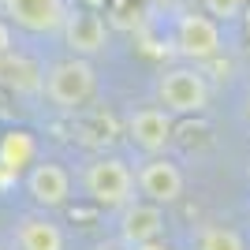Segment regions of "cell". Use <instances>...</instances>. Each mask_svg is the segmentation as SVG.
Wrapping results in <instances>:
<instances>
[{
    "label": "cell",
    "instance_id": "cell-11",
    "mask_svg": "<svg viewBox=\"0 0 250 250\" xmlns=\"http://www.w3.org/2000/svg\"><path fill=\"white\" fill-rule=\"evenodd\" d=\"M15 247L19 250H63V231L49 217H19L15 224Z\"/></svg>",
    "mask_w": 250,
    "mask_h": 250
},
{
    "label": "cell",
    "instance_id": "cell-2",
    "mask_svg": "<svg viewBox=\"0 0 250 250\" xmlns=\"http://www.w3.org/2000/svg\"><path fill=\"white\" fill-rule=\"evenodd\" d=\"M157 104L172 116H202L209 108V83L194 67H172L157 83Z\"/></svg>",
    "mask_w": 250,
    "mask_h": 250
},
{
    "label": "cell",
    "instance_id": "cell-17",
    "mask_svg": "<svg viewBox=\"0 0 250 250\" xmlns=\"http://www.w3.org/2000/svg\"><path fill=\"white\" fill-rule=\"evenodd\" d=\"M243 30H247V42H250V4L243 8Z\"/></svg>",
    "mask_w": 250,
    "mask_h": 250
},
{
    "label": "cell",
    "instance_id": "cell-19",
    "mask_svg": "<svg viewBox=\"0 0 250 250\" xmlns=\"http://www.w3.org/2000/svg\"><path fill=\"white\" fill-rule=\"evenodd\" d=\"M97 250H116V247H97Z\"/></svg>",
    "mask_w": 250,
    "mask_h": 250
},
{
    "label": "cell",
    "instance_id": "cell-16",
    "mask_svg": "<svg viewBox=\"0 0 250 250\" xmlns=\"http://www.w3.org/2000/svg\"><path fill=\"white\" fill-rule=\"evenodd\" d=\"M135 250H172L165 239H153V243H142V247H135Z\"/></svg>",
    "mask_w": 250,
    "mask_h": 250
},
{
    "label": "cell",
    "instance_id": "cell-3",
    "mask_svg": "<svg viewBox=\"0 0 250 250\" xmlns=\"http://www.w3.org/2000/svg\"><path fill=\"white\" fill-rule=\"evenodd\" d=\"M97 75L90 67L86 56H71V60H60L49 67V79H45V97H49L56 108H79L83 101L94 97Z\"/></svg>",
    "mask_w": 250,
    "mask_h": 250
},
{
    "label": "cell",
    "instance_id": "cell-7",
    "mask_svg": "<svg viewBox=\"0 0 250 250\" xmlns=\"http://www.w3.org/2000/svg\"><path fill=\"white\" fill-rule=\"evenodd\" d=\"M127 135H131V142H135L138 149H146L149 157L165 153L172 135H176L172 112L161 108V104H157V108H138V112H131V120H127Z\"/></svg>",
    "mask_w": 250,
    "mask_h": 250
},
{
    "label": "cell",
    "instance_id": "cell-15",
    "mask_svg": "<svg viewBox=\"0 0 250 250\" xmlns=\"http://www.w3.org/2000/svg\"><path fill=\"white\" fill-rule=\"evenodd\" d=\"M4 52H11V26L0 19V56H4Z\"/></svg>",
    "mask_w": 250,
    "mask_h": 250
},
{
    "label": "cell",
    "instance_id": "cell-8",
    "mask_svg": "<svg viewBox=\"0 0 250 250\" xmlns=\"http://www.w3.org/2000/svg\"><path fill=\"white\" fill-rule=\"evenodd\" d=\"M120 239L124 247H142V243L165 239V209L157 202H127L124 217H120Z\"/></svg>",
    "mask_w": 250,
    "mask_h": 250
},
{
    "label": "cell",
    "instance_id": "cell-5",
    "mask_svg": "<svg viewBox=\"0 0 250 250\" xmlns=\"http://www.w3.org/2000/svg\"><path fill=\"white\" fill-rule=\"evenodd\" d=\"M135 179H138V190H142L149 202H157V206H172V202H179V194H183V172H179V165L172 157L153 153L146 165L138 168Z\"/></svg>",
    "mask_w": 250,
    "mask_h": 250
},
{
    "label": "cell",
    "instance_id": "cell-13",
    "mask_svg": "<svg viewBox=\"0 0 250 250\" xmlns=\"http://www.w3.org/2000/svg\"><path fill=\"white\" fill-rule=\"evenodd\" d=\"M198 250H247L239 239V231H231V228H202L198 231Z\"/></svg>",
    "mask_w": 250,
    "mask_h": 250
},
{
    "label": "cell",
    "instance_id": "cell-4",
    "mask_svg": "<svg viewBox=\"0 0 250 250\" xmlns=\"http://www.w3.org/2000/svg\"><path fill=\"white\" fill-rule=\"evenodd\" d=\"M176 49L187 56V60L202 63V60H213L220 52V26L213 15H183L176 22Z\"/></svg>",
    "mask_w": 250,
    "mask_h": 250
},
{
    "label": "cell",
    "instance_id": "cell-10",
    "mask_svg": "<svg viewBox=\"0 0 250 250\" xmlns=\"http://www.w3.org/2000/svg\"><path fill=\"white\" fill-rule=\"evenodd\" d=\"M63 38H67V49L75 56H94L108 45V26L94 8H79L63 22Z\"/></svg>",
    "mask_w": 250,
    "mask_h": 250
},
{
    "label": "cell",
    "instance_id": "cell-12",
    "mask_svg": "<svg viewBox=\"0 0 250 250\" xmlns=\"http://www.w3.org/2000/svg\"><path fill=\"white\" fill-rule=\"evenodd\" d=\"M34 157V138L26 131H8L4 142H0V165L8 168V172H19L22 165H30Z\"/></svg>",
    "mask_w": 250,
    "mask_h": 250
},
{
    "label": "cell",
    "instance_id": "cell-6",
    "mask_svg": "<svg viewBox=\"0 0 250 250\" xmlns=\"http://www.w3.org/2000/svg\"><path fill=\"white\" fill-rule=\"evenodd\" d=\"M4 15L30 34H52L63 30L71 11L63 0H4Z\"/></svg>",
    "mask_w": 250,
    "mask_h": 250
},
{
    "label": "cell",
    "instance_id": "cell-9",
    "mask_svg": "<svg viewBox=\"0 0 250 250\" xmlns=\"http://www.w3.org/2000/svg\"><path fill=\"white\" fill-rule=\"evenodd\" d=\"M26 194L34 198V206L42 209H60L63 202L71 198V176L67 168L56 161H42L26 172Z\"/></svg>",
    "mask_w": 250,
    "mask_h": 250
},
{
    "label": "cell",
    "instance_id": "cell-14",
    "mask_svg": "<svg viewBox=\"0 0 250 250\" xmlns=\"http://www.w3.org/2000/svg\"><path fill=\"white\" fill-rule=\"evenodd\" d=\"M202 8H206L213 19H235V15L247 8V0H202Z\"/></svg>",
    "mask_w": 250,
    "mask_h": 250
},
{
    "label": "cell",
    "instance_id": "cell-1",
    "mask_svg": "<svg viewBox=\"0 0 250 250\" xmlns=\"http://www.w3.org/2000/svg\"><path fill=\"white\" fill-rule=\"evenodd\" d=\"M135 172L124 157H94L83 172V190L86 198L101 209H124L135 198Z\"/></svg>",
    "mask_w": 250,
    "mask_h": 250
},
{
    "label": "cell",
    "instance_id": "cell-18",
    "mask_svg": "<svg viewBox=\"0 0 250 250\" xmlns=\"http://www.w3.org/2000/svg\"><path fill=\"white\" fill-rule=\"evenodd\" d=\"M104 4H108V0H83V8H94V11H101Z\"/></svg>",
    "mask_w": 250,
    "mask_h": 250
}]
</instances>
